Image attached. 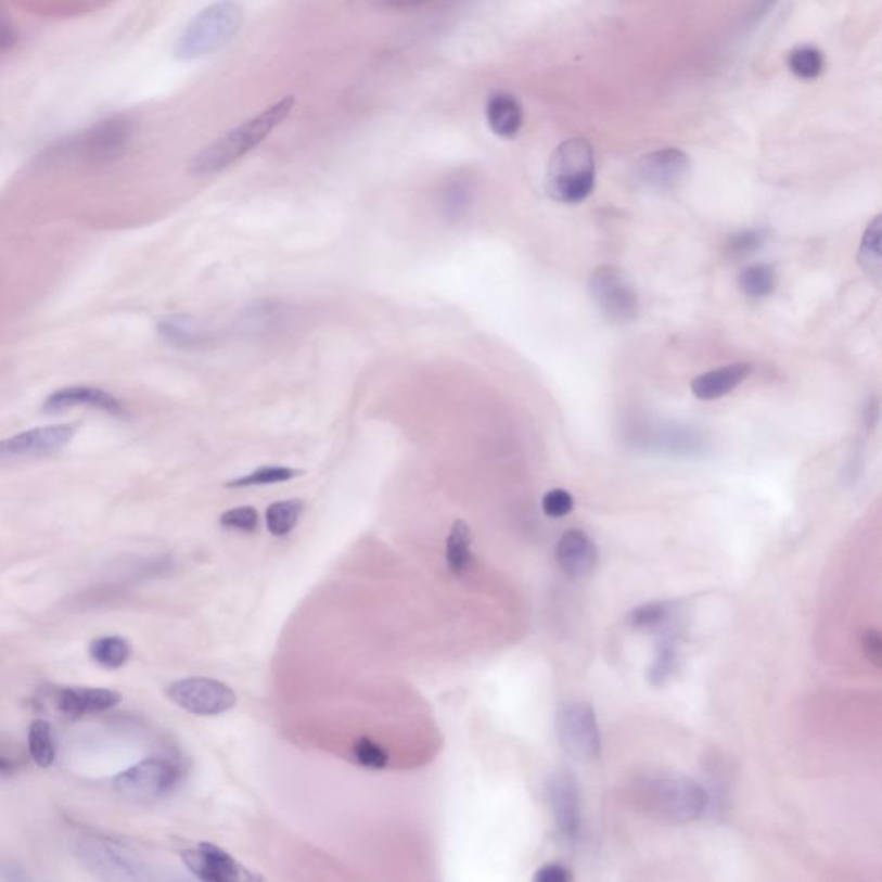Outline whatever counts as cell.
<instances>
[{
	"label": "cell",
	"instance_id": "1",
	"mask_svg": "<svg viewBox=\"0 0 882 882\" xmlns=\"http://www.w3.org/2000/svg\"><path fill=\"white\" fill-rule=\"evenodd\" d=\"M135 122L128 114H113L80 133L57 140L38 155L43 166L80 163L102 166L114 163L133 142Z\"/></svg>",
	"mask_w": 882,
	"mask_h": 882
},
{
	"label": "cell",
	"instance_id": "2",
	"mask_svg": "<svg viewBox=\"0 0 882 882\" xmlns=\"http://www.w3.org/2000/svg\"><path fill=\"white\" fill-rule=\"evenodd\" d=\"M295 107V99L292 95L281 99L277 104H272L268 110L252 117L243 125L237 126L234 130L222 135L221 139L202 149L192 163L190 171L197 176L214 175V172L227 169L231 164L242 159L252 149H256L274 128L285 122L286 117Z\"/></svg>",
	"mask_w": 882,
	"mask_h": 882
},
{
	"label": "cell",
	"instance_id": "3",
	"mask_svg": "<svg viewBox=\"0 0 882 882\" xmlns=\"http://www.w3.org/2000/svg\"><path fill=\"white\" fill-rule=\"evenodd\" d=\"M595 154L583 139L562 142L553 151L547 168V193L553 201L577 204L590 197L595 189Z\"/></svg>",
	"mask_w": 882,
	"mask_h": 882
},
{
	"label": "cell",
	"instance_id": "4",
	"mask_svg": "<svg viewBox=\"0 0 882 882\" xmlns=\"http://www.w3.org/2000/svg\"><path fill=\"white\" fill-rule=\"evenodd\" d=\"M243 9L233 0H219L193 17L176 42L178 59H197L221 51L239 35Z\"/></svg>",
	"mask_w": 882,
	"mask_h": 882
},
{
	"label": "cell",
	"instance_id": "5",
	"mask_svg": "<svg viewBox=\"0 0 882 882\" xmlns=\"http://www.w3.org/2000/svg\"><path fill=\"white\" fill-rule=\"evenodd\" d=\"M644 800L664 819L691 822L707 808V793L699 782L682 776H662L644 782Z\"/></svg>",
	"mask_w": 882,
	"mask_h": 882
},
{
	"label": "cell",
	"instance_id": "6",
	"mask_svg": "<svg viewBox=\"0 0 882 882\" xmlns=\"http://www.w3.org/2000/svg\"><path fill=\"white\" fill-rule=\"evenodd\" d=\"M183 778V769L171 758L151 757L126 769L114 779V788L123 798L154 802L171 795Z\"/></svg>",
	"mask_w": 882,
	"mask_h": 882
},
{
	"label": "cell",
	"instance_id": "7",
	"mask_svg": "<svg viewBox=\"0 0 882 882\" xmlns=\"http://www.w3.org/2000/svg\"><path fill=\"white\" fill-rule=\"evenodd\" d=\"M76 857L90 872L107 881L142 879V861L133 852L116 841L101 836H84L76 841Z\"/></svg>",
	"mask_w": 882,
	"mask_h": 882
},
{
	"label": "cell",
	"instance_id": "8",
	"mask_svg": "<svg viewBox=\"0 0 882 882\" xmlns=\"http://www.w3.org/2000/svg\"><path fill=\"white\" fill-rule=\"evenodd\" d=\"M557 737L562 750L576 760L590 762L600 755V728L597 715L588 703H567L559 711Z\"/></svg>",
	"mask_w": 882,
	"mask_h": 882
},
{
	"label": "cell",
	"instance_id": "9",
	"mask_svg": "<svg viewBox=\"0 0 882 882\" xmlns=\"http://www.w3.org/2000/svg\"><path fill=\"white\" fill-rule=\"evenodd\" d=\"M76 430V424H51L9 436L0 442V465L55 456L75 438Z\"/></svg>",
	"mask_w": 882,
	"mask_h": 882
},
{
	"label": "cell",
	"instance_id": "10",
	"mask_svg": "<svg viewBox=\"0 0 882 882\" xmlns=\"http://www.w3.org/2000/svg\"><path fill=\"white\" fill-rule=\"evenodd\" d=\"M590 295L609 321L624 324L638 316V297L619 269L598 268L590 278Z\"/></svg>",
	"mask_w": 882,
	"mask_h": 882
},
{
	"label": "cell",
	"instance_id": "11",
	"mask_svg": "<svg viewBox=\"0 0 882 882\" xmlns=\"http://www.w3.org/2000/svg\"><path fill=\"white\" fill-rule=\"evenodd\" d=\"M169 700L190 714L221 715L237 705V694L230 686L209 678H189L172 682L168 690Z\"/></svg>",
	"mask_w": 882,
	"mask_h": 882
},
{
	"label": "cell",
	"instance_id": "12",
	"mask_svg": "<svg viewBox=\"0 0 882 882\" xmlns=\"http://www.w3.org/2000/svg\"><path fill=\"white\" fill-rule=\"evenodd\" d=\"M690 157L678 149H662L644 155L632 168L636 187L647 192H670L685 181Z\"/></svg>",
	"mask_w": 882,
	"mask_h": 882
},
{
	"label": "cell",
	"instance_id": "13",
	"mask_svg": "<svg viewBox=\"0 0 882 882\" xmlns=\"http://www.w3.org/2000/svg\"><path fill=\"white\" fill-rule=\"evenodd\" d=\"M548 800L557 826L565 838L577 836L581 828V790L570 770H555L548 778Z\"/></svg>",
	"mask_w": 882,
	"mask_h": 882
},
{
	"label": "cell",
	"instance_id": "14",
	"mask_svg": "<svg viewBox=\"0 0 882 882\" xmlns=\"http://www.w3.org/2000/svg\"><path fill=\"white\" fill-rule=\"evenodd\" d=\"M46 700L57 714L64 717H81L95 712L110 711L122 702V694L105 688H51L46 691Z\"/></svg>",
	"mask_w": 882,
	"mask_h": 882
},
{
	"label": "cell",
	"instance_id": "15",
	"mask_svg": "<svg viewBox=\"0 0 882 882\" xmlns=\"http://www.w3.org/2000/svg\"><path fill=\"white\" fill-rule=\"evenodd\" d=\"M88 407V409L102 410L114 418H126V409L122 401L113 394L93 386H67L55 389L43 400L42 410L46 414H61L66 410Z\"/></svg>",
	"mask_w": 882,
	"mask_h": 882
},
{
	"label": "cell",
	"instance_id": "16",
	"mask_svg": "<svg viewBox=\"0 0 882 882\" xmlns=\"http://www.w3.org/2000/svg\"><path fill=\"white\" fill-rule=\"evenodd\" d=\"M181 860L195 878L207 882H234L242 879L243 867L230 854L210 843L187 849Z\"/></svg>",
	"mask_w": 882,
	"mask_h": 882
},
{
	"label": "cell",
	"instance_id": "17",
	"mask_svg": "<svg viewBox=\"0 0 882 882\" xmlns=\"http://www.w3.org/2000/svg\"><path fill=\"white\" fill-rule=\"evenodd\" d=\"M557 561L562 571L570 576H588L598 564L597 545L583 529H570L557 544Z\"/></svg>",
	"mask_w": 882,
	"mask_h": 882
},
{
	"label": "cell",
	"instance_id": "18",
	"mask_svg": "<svg viewBox=\"0 0 882 882\" xmlns=\"http://www.w3.org/2000/svg\"><path fill=\"white\" fill-rule=\"evenodd\" d=\"M752 374V365L737 362V365L724 366V368L712 369L694 378L691 383V392L700 400H717L731 394L743 381L749 380Z\"/></svg>",
	"mask_w": 882,
	"mask_h": 882
},
{
	"label": "cell",
	"instance_id": "19",
	"mask_svg": "<svg viewBox=\"0 0 882 882\" xmlns=\"http://www.w3.org/2000/svg\"><path fill=\"white\" fill-rule=\"evenodd\" d=\"M157 333L164 342L180 350H202L209 347L214 338L213 333L205 330L201 322L183 314L161 319L157 322Z\"/></svg>",
	"mask_w": 882,
	"mask_h": 882
},
{
	"label": "cell",
	"instance_id": "20",
	"mask_svg": "<svg viewBox=\"0 0 882 882\" xmlns=\"http://www.w3.org/2000/svg\"><path fill=\"white\" fill-rule=\"evenodd\" d=\"M486 122L500 139H515L524 125L523 105L511 93H494L486 102Z\"/></svg>",
	"mask_w": 882,
	"mask_h": 882
},
{
	"label": "cell",
	"instance_id": "21",
	"mask_svg": "<svg viewBox=\"0 0 882 882\" xmlns=\"http://www.w3.org/2000/svg\"><path fill=\"white\" fill-rule=\"evenodd\" d=\"M473 545V533L464 521H456L450 535L445 544V559H447L448 570L453 576L464 577L469 571L473 570L474 557L471 552Z\"/></svg>",
	"mask_w": 882,
	"mask_h": 882
},
{
	"label": "cell",
	"instance_id": "22",
	"mask_svg": "<svg viewBox=\"0 0 882 882\" xmlns=\"http://www.w3.org/2000/svg\"><path fill=\"white\" fill-rule=\"evenodd\" d=\"M788 67L800 80H817L826 67L825 54L811 46H798L788 54Z\"/></svg>",
	"mask_w": 882,
	"mask_h": 882
},
{
	"label": "cell",
	"instance_id": "23",
	"mask_svg": "<svg viewBox=\"0 0 882 882\" xmlns=\"http://www.w3.org/2000/svg\"><path fill=\"white\" fill-rule=\"evenodd\" d=\"M130 643L119 636H104L90 644V655L107 669H119L130 659Z\"/></svg>",
	"mask_w": 882,
	"mask_h": 882
},
{
	"label": "cell",
	"instance_id": "24",
	"mask_svg": "<svg viewBox=\"0 0 882 882\" xmlns=\"http://www.w3.org/2000/svg\"><path fill=\"white\" fill-rule=\"evenodd\" d=\"M304 512V502L292 498V500H281L268 507L266 511V524L272 536H286L297 526L298 519Z\"/></svg>",
	"mask_w": 882,
	"mask_h": 882
},
{
	"label": "cell",
	"instance_id": "25",
	"mask_svg": "<svg viewBox=\"0 0 882 882\" xmlns=\"http://www.w3.org/2000/svg\"><path fill=\"white\" fill-rule=\"evenodd\" d=\"M29 755L40 767H51L55 760V743L52 737L51 724L37 719L29 726L28 732Z\"/></svg>",
	"mask_w": 882,
	"mask_h": 882
},
{
	"label": "cell",
	"instance_id": "26",
	"mask_svg": "<svg viewBox=\"0 0 882 882\" xmlns=\"http://www.w3.org/2000/svg\"><path fill=\"white\" fill-rule=\"evenodd\" d=\"M741 292L750 298H766L776 289V272L767 264H755L740 274Z\"/></svg>",
	"mask_w": 882,
	"mask_h": 882
},
{
	"label": "cell",
	"instance_id": "27",
	"mask_svg": "<svg viewBox=\"0 0 882 882\" xmlns=\"http://www.w3.org/2000/svg\"><path fill=\"white\" fill-rule=\"evenodd\" d=\"M473 202V187L465 178H453L448 181L442 193V209L448 219H460L468 213Z\"/></svg>",
	"mask_w": 882,
	"mask_h": 882
},
{
	"label": "cell",
	"instance_id": "28",
	"mask_svg": "<svg viewBox=\"0 0 882 882\" xmlns=\"http://www.w3.org/2000/svg\"><path fill=\"white\" fill-rule=\"evenodd\" d=\"M881 237V216H875L874 221L867 227L866 234L861 239L860 252H858L861 268L874 277H879L882 269Z\"/></svg>",
	"mask_w": 882,
	"mask_h": 882
},
{
	"label": "cell",
	"instance_id": "29",
	"mask_svg": "<svg viewBox=\"0 0 882 882\" xmlns=\"http://www.w3.org/2000/svg\"><path fill=\"white\" fill-rule=\"evenodd\" d=\"M676 665H678V647L674 638L665 636L656 647L655 661L649 670L650 682L655 686L664 685L673 676Z\"/></svg>",
	"mask_w": 882,
	"mask_h": 882
},
{
	"label": "cell",
	"instance_id": "30",
	"mask_svg": "<svg viewBox=\"0 0 882 882\" xmlns=\"http://www.w3.org/2000/svg\"><path fill=\"white\" fill-rule=\"evenodd\" d=\"M298 474H302V471H297V469L271 465V468L256 469L254 473L237 477L233 482L227 483V486L228 488H247V486L277 485V483L290 482Z\"/></svg>",
	"mask_w": 882,
	"mask_h": 882
},
{
	"label": "cell",
	"instance_id": "31",
	"mask_svg": "<svg viewBox=\"0 0 882 882\" xmlns=\"http://www.w3.org/2000/svg\"><path fill=\"white\" fill-rule=\"evenodd\" d=\"M670 615H673V603H644V605L636 606L635 611L629 614V624L638 629H649V627H659L667 623Z\"/></svg>",
	"mask_w": 882,
	"mask_h": 882
},
{
	"label": "cell",
	"instance_id": "32",
	"mask_svg": "<svg viewBox=\"0 0 882 882\" xmlns=\"http://www.w3.org/2000/svg\"><path fill=\"white\" fill-rule=\"evenodd\" d=\"M354 757L357 764L368 769L381 770L388 766V753L376 741L369 738H360L354 744Z\"/></svg>",
	"mask_w": 882,
	"mask_h": 882
},
{
	"label": "cell",
	"instance_id": "33",
	"mask_svg": "<svg viewBox=\"0 0 882 882\" xmlns=\"http://www.w3.org/2000/svg\"><path fill=\"white\" fill-rule=\"evenodd\" d=\"M219 523L227 529L254 533L259 527V514L254 507H234L219 517Z\"/></svg>",
	"mask_w": 882,
	"mask_h": 882
},
{
	"label": "cell",
	"instance_id": "34",
	"mask_svg": "<svg viewBox=\"0 0 882 882\" xmlns=\"http://www.w3.org/2000/svg\"><path fill=\"white\" fill-rule=\"evenodd\" d=\"M766 243V233L757 230L740 231L729 240V254L737 259L752 256Z\"/></svg>",
	"mask_w": 882,
	"mask_h": 882
},
{
	"label": "cell",
	"instance_id": "35",
	"mask_svg": "<svg viewBox=\"0 0 882 882\" xmlns=\"http://www.w3.org/2000/svg\"><path fill=\"white\" fill-rule=\"evenodd\" d=\"M574 498L570 491L562 488H553L545 494L541 500V509L548 517L559 519L573 511Z\"/></svg>",
	"mask_w": 882,
	"mask_h": 882
},
{
	"label": "cell",
	"instance_id": "36",
	"mask_svg": "<svg viewBox=\"0 0 882 882\" xmlns=\"http://www.w3.org/2000/svg\"><path fill=\"white\" fill-rule=\"evenodd\" d=\"M574 875L567 867L562 864H545L544 867L536 870L535 882H571Z\"/></svg>",
	"mask_w": 882,
	"mask_h": 882
},
{
	"label": "cell",
	"instance_id": "37",
	"mask_svg": "<svg viewBox=\"0 0 882 882\" xmlns=\"http://www.w3.org/2000/svg\"><path fill=\"white\" fill-rule=\"evenodd\" d=\"M17 43V29L8 11L0 5V54L11 51Z\"/></svg>",
	"mask_w": 882,
	"mask_h": 882
},
{
	"label": "cell",
	"instance_id": "38",
	"mask_svg": "<svg viewBox=\"0 0 882 882\" xmlns=\"http://www.w3.org/2000/svg\"><path fill=\"white\" fill-rule=\"evenodd\" d=\"M861 649L866 652L867 661L874 664L875 667L881 665L882 659V641L881 635L878 629H867L861 636Z\"/></svg>",
	"mask_w": 882,
	"mask_h": 882
},
{
	"label": "cell",
	"instance_id": "39",
	"mask_svg": "<svg viewBox=\"0 0 882 882\" xmlns=\"http://www.w3.org/2000/svg\"><path fill=\"white\" fill-rule=\"evenodd\" d=\"M366 2H369V4L372 5H378V8L404 9L421 4V2H424V0H366Z\"/></svg>",
	"mask_w": 882,
	"mask_h": 882
},
{
	"label": "cell",
	"instance_id": "40",
	"mask_svg": "<svg viewBox=\"0 0 882 882\" xmlns=\"http://www.w3.org/2000/svg\"><path fill=\"white\" fill-rule=\"evenodd\" d=\"M13 769V762H9L8 758L0 757V774L11 772Z\"/></svg>",
	"mask_w": 882,
	"mask_h": 882
}]
</instances>
